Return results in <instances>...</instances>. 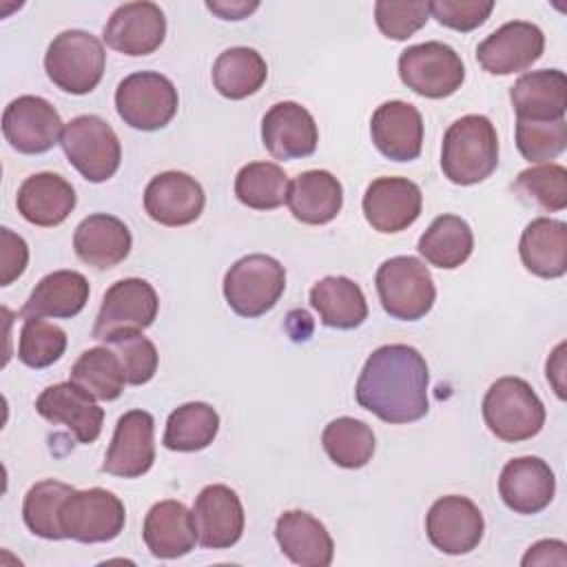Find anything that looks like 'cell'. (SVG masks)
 Segmentation results:
<instances>
[{
    "instance_id": "44",
    "label": "cell",
    "mask_w": 567,
    "mask_h": 567,
    "mask_svg": "<svg viewBox=\"0 0 567 567\" xmlns=\"http://www.w3.org/2000/svg\"><path fill=\"white\" fill-rule=\"evenodd\" d=\"M427 20H430V2H423V0L374 2V22L379 31L390 40L412 38L421 27H425Z\"/></svg>"
},
{
    "instance_id": "37",
    "label": "cell",
    "mask_w": 567,
    "mask_h": 567,
    "mask_svg": "<svg viewBox=\"0 0 567 567\" xmlns=\"http://www.w3.org/2000/svg\"><path fill=\"white\" fill-rule=\"evenodd\" d=\"M288 175L275 162H250L235 177L237 199L252 210H275L288 197Z\"/></svg>"
},
{
    "instance_id": "38",
    "label": "cell",
    "mask_w": 567,
    "mask_h": 567,
    "mask_svg": "<svg viewBox=\"0 0 567 567\" xmlns=\"http://www.w3.org/2000/svg\"><path fill=\"white\" fill-rule=\"evenodd\" d=\"M100 401H115L126 385L117 354L109 346L89 348L71 368V379Z\"/></svg>"
},
{
    "instance_id": "3",
    "label": "cell",
    "mask_w": 567,
    "mask_h": 567,
    "mask_svg": "<svg viewBox=\"0 0 567 567\" xmlns=\"http://www.w3.org/2000/svg\"><path fill=\"white\" fill-rule=\"evenodd\" d=\"M483 419L496 439L518 443L543 430L545 405L525 379L503 377L483 396Z\"/></svg>"
},
{
    "instance_id": "48",
    "label": "cell",
    "mask_w": 567,
    "mask_h": 567,
    "mask_svg": "<svg viewBox=\"0 0 567 567\" xmlns=\"http://www.w3.org/2000/svg\"><path fill=\"white\" fill-rule=\"evenodd\" d=\"M257 7H259V2H246V0L206 2V9L213 11V13H217L221 20H244V18H248Z\"/></svg>"
},
{
    "instance_id": "33",
    "label": "cell",
    "mask_w": 567,
    "mask_h": 567,
    "mask_svg": "<svg viewBox=\"0 0 567 567\" xmlns=\"http://www.w3.org/2000/svg\"><path fill=\"white\" fill-rule=\"evenodd\" d=\"M268 78V64L259 51L250 47H230L221 51L213 64V84L228 100L255 95Z\"/></svg>"
},
{
    "instance_id": "39",
    "label": "cell",
    "mask_w": 567,
    "mask_h": 567,
    "mask_svg": "<svg viewBox=\"0 0 567 567\" xmlns=\"http://www.w3.org/2000/svg\"><path fill=\"white\" fill-rule=\"evenodd\" d=\"M73 489L75 487L55 478L31 485L22 503V518L29 532L47 540H62L64 534L60 527V509Z\"/></svg>"
},
{
    "instance_id": "27",
    "label": "cell",
    "mask_w": 567,
    "mask_h": 567,
    "mask_svg": "<svg viewBox=\"0 0 567 567\" xmlns=\"http://www.w3.org/2000/svg\"><path fill=\"white\" fill-rule=\"evenodd\" d=\"M73 186L58 173H35L27 177L16 197L18 213L33 226L53 228L62 224L75 208Z\"/></svg>"
},
{
    "instance_id": "10",
    "label": "cell",
    "mask_w": 567,
    "mask_h": 567,
    "mask_svg": "<svg viewBox=\"0 0 567 567\" xmlns=\"http://www.w3.org/2000/svg\"><path fill=\"white\" fill-rule=\"evenodd\" d=\"M124 523V503L102 487L73 489L60 509L64 538L78 543H109L122 534Z\"/></svg>"
},
{
    "instance_id": "14",
    "label": "cell",
    "mask_w": 567,
    "mask_h": 567,
    "mask_svg": "<svg viewBox=\"0 0 567 567\" xmlns=\"http://www.w3.org/2000/svg\"><path fill=\"white\" fill-rule=\"evenodd\" d=\"M545 49L540 27L527 20H512L492 31L476 47V60L492 75H512L527 71Z\"/></svg>"
},
{
    "instance_id": "45",
    "label": "cell",
    "mask_w": 567,
    "mask_h": 567,
    "mask_svg": "<svg viewBox=\"0 0 567 567\" xmlns=\"http://www.w3.org/2000/svg\"><path fill=\"white\" fill-rule=\"evenodd\" d=\"M494 9L492 0H432L430 16L441 27L467 33L481 27Z\"/></svg>"
},
{
    "instance_id": "36",
    "label": "cell",
    "mask_w": 567,
    "mask_h": 567,
    "mask_svg": "<svg viewBox=\"0 0 567 567\" xmlns=\"http://www.w3.org/2000/svg\"><path fill=\"white\" fill-rule=\"evenodd\" d=\"M321 445L330 461L346 470H359L374 454V434L370 425L352 416H339L323 427Z\"/></svg>"
},
{
    "instance_id": "8",
    "label": "cell",
    "mask_w": 567,
    "mask_h": 567,
    "mask_svg": "<svg viewBox=\"0 0 567 567\" xmlns=\"http://www.w3.org/2000/svg\"><path fill=\"white\" fill-rule=\"evenodd\" d=\"M399 78L416 95L441 100L461 89L465 80V64L450 44L430 40L401 51Z\"/></svg>"
},
{
    "instance_id": "25",
    "label": "cell",
    "mask_w": 567,
    "mask_h": 567,
    "mask_svg": "<svg viewBox=\"0 0 567 567\" xmlns=\"http://www.w3.org/2000/svg\"><path fill=\"white\" fill-rule=\"evenodd\" d=\"M279 549L299 567H328L334 558V543L326 525L308 512H284L275 523Z\"/></svg>"
},
{
    "instance_id": "41",
    "label": "cell",
    "mask_w": 567,
    "mask_h": 567,
    "mask_svg": "<svg viewBox=\"0 0 567 567\" xmlns=\"http://www.w3.org/2000/svg\"><path fill=\"white\" fill-rule=\"evenodd\" d=\"M514 190L538 204L543 210L558 213L567 206V171L560 164L527 168L516 177Z\"/></svg>"
},
{
    "instance_id": "21",
    "label": "cell",
    "mask_w": 567,
    "mask_h": 567,
    "mask_svg": "<svg viewBox=\"0 0 567 567\" xmlns=\"http://www.w3.org/2000/svg\"><path fill=\"white\" fill-rule=\"evenodd\" d=\"M261 142L275 159H301L315 153L319 128L306 106L277 102L261 120Z\"/></svg>"
},
{
    "instance_id": "22",
    "label": "cell",
    "mask_w": 567,
    "mask_h": 567,
    "mask_svg": "<svg viewBox=\"0 0 567 567\" xmlns=\"http://www.w3.org/2000/svg\"><path fill=\"white\" fill-rule=\"evenodd\" d=\"M370 135L383 157L392 162H412L421 155L423 117L414 104L390 100L372 113Z\"/></svg>"
},
{
    "instance_id": "1",
    "label": "cell",
    "mask_w": 567,
    "mask_h": 567,
    "mask_svg": "<svg viewBox=\"0 0 567 567\" xmlns=\"http://www.w3.org/2000/svg\"><path fill=\"white\" fill-rule=\"evenodd\" d=\"M430 372L423 354L408 343L377 348L363 363L357 403L385 423H414L430 410Z\"/></svg>"
},
{
    "instance_id": "28",
    "label": "cell",
    "mask_w": 567,
    "mask_h": 567,
    "mask_svg": "<svg viewBox=\"0 0 567 567\" xmlns=\"http://www.w3.org/2000/svg\"><path fill=\"white\" fill-rule=\"evenodd\" d=\"M509 100L518 120H563L567 111V78L560 69L529 71L514 82Z\"/></svg>"
},
{
    "instance_id": "47",
    "label": "cell",
    "mask_w": 567,
    "mask_h": 567,
    "mask_svg": "<svg viewBox=\"0 0 567 567\" xmlns=\"http://www.w3.org/2000/svg\"><path fill=\"white\" fill-rule=\"evenodd\" d=\"M523 567L529 565H567V545L563 540H538L523 556Z\"/></svg>"
},
{
    "instance_id": "16",
    "label": "cell",
    "mask_w": 567,
    "mask_h": 567,
    "mask_svg": "<svg viewBox=\"0 0 567 567\" xmlns=\"http://www.w3.org/2000/svg\"><path fill=\"white\" fill-rule=\"evenodd\" d=\"M104 42L124 55L140 58L157 51L166 38V18L155 2H124L104 24Z\"/></svg>"
},
{
    "instance_id": "34",
    "label": "cell",
    "mask_w": 567,
    "mask_h": 567,
    "mask_svg": "<svg viewBox=\"0 0 567 567\" xmlns=\"http://www.w3.org/2000/svg\"><path fill=\"white\" fill-rule=\"evenodd\" d=\"M416 248L427 264L441 270H454L470 259L474 250V235L463 217L439 215L419 237Z\"/></svg>"
},
{
    "instance_id": "40",
    "label": "cell",
    "mask_w": 567,
    "mask_h": 567,
    "mask_svg": "<svg viewBox=\"0 0 567 567\" xmlns=\"http://www.w3.org/2000/svg\"><path fill=\"white\" fill-rule=\"evenodd\" d=\"M66 350V332L42 319V317H29L22 323L20 339H18V359L27 368H49L53 365Z\"/></svg>"
},
{
    "instance_id": "23",
    "label": "cell",
    "mask_w": 567,
    "mask_h": 567,
    "mask_svg": "<svg viewBox=\"0 0 567 567\" xmlns=\"http://www.w3.org/2000/svg\"><path fill=\"white\" fill-rule=\"evenodd\" d=\"M498 494L512 512L532 516L551 503L556 494V478L543 458L518 456L507 461L501 470Z\"/></svg>"
},
{
    "instance_id": "29",
    "label": "cell",
    "mask_w": 567,
    "mask_h": 567,
    "mask_svg": "<svg viewBox=\"0 0 567 567\" xmlns=\"http://www.w3.org/2000/svg\"><path fill=\"white\" fill-rule=\"evenodd\" d=\"M523 266L543 279H558L567 272V224L551 217L532 219L518 241Z\"/></svg>"
},
{
    "instance_id": "31",
    "label": "cell",
    "mask_w": 567,
    "mask_h": 567,
    "mask_svg": "<svg viewBox=\"0 0 567 567\" xmlns=\"http://www.w3.org/2000/svg\"><path fill=\"white\" fill-rule=\"evenodd\" d=\"M89 281L78 270H55L42 277L31 290L20 317L71 319L82 312L89 301Z\"/></svg>"
},
{
    "instance_id": "17",
    "label": "cell",
    "mask_w": 567,
    "mask_h": 567,
    "mask_svg": "<svg viewBox=\"0 0 567 567\" xmlns=\"http://www.w3.org/2000/svg\"><path fill=\"white\" fill-rule=\"evenodd\" d=\"M35 410L42 419L53 425H64L78 443H93L104 423V410L95 403V396L89 394L73 381L55 383L42 390L35 401Z\"/></svg>"
},
{
    "instance_id": "9",
    "label": "cell",
    "mask_w": 567,
    "mask_h": 567,
    "mask_svg": "<svg viewBox=\"0 0 567 567\" xmlns=\"http://www.w3.org/2000/svg\"><path fill=\"white\" fill-rule=\"evenodd\" d=\"M179 97L175 84L157 71L126 75L115 91L117 115L137 131L164 128L177 113Z\"/></svg>"
},
{
    "instance_id": "11",
    "label": "cell",
    "mask_w": 567,
    "mask_h": 567,
    "mask_svg": "<svg viewBox=\"0 0 567 567\" xmlns=\"http://www.w3.org/2000/svg\"><path fill=\"white\" fill-rule=\"evenodd\" d=\"M157 310V292L146 279H120L102 297L93 326V339L109 343L126 332H142L153 326Z\"/></svg>"
},
{
    "instance_id": "24",
    "label": "cell",
    "mask_w": 567,
    "mask_h": 567,
    "mask_svg": "<svg viewBox=\"0 0 567 567\" xmlns=\"http://www.w3.org/2000/svg\"><path fill=\"white\" fill-rule=\"evenodd\" d=\"M133 246L128 226L106 213L84 217L73 233L75 255L97 270H109L122 264Z\"/></svg>"
},
{
    "instance_id": "13",
    "label": "cell",
    "mask_w": 567,
    "mask_h": 567,
    "mask_svg": "<svg viewBox=\"0 0 567 567\" xmlns=\"http://www.w3.org/2000/svg\"><path fill=\"white\" fill-rule=\"evenodd\" d=\"M485 520L481 509L467 496H441L425 516V534L430 543L450 556L470 554L483 540Z\"/></svg>"
},
{
    "instance_id": "20",
    "label": "cell",
    "mask_w": 567,
    "mask_h": 567,
    "mask_svg": "<svg viewBox=\"0 0 567 567\" xmlns=\"http://www.w3.org/2000/svg\"><path fill=\"white\" fill-rule=\"evenodd\" d=\"M193 518L197 527V543L206 549H228L233 547L246 525L244 507L235 489L215 483L206 485L193 505Z\"/></svg>"
},
{
    "instance_id": "2",
    "label": "cell",
    "mask_w": 567,
    "mask_h": 567,
    "mask_svg": "<svg viewBox=\"0 0 567 567\" xmlns=\"http://www.w3.org/2000/svg\"><path fill=\"white\" fill-rule=\"evenodd\" d=\"M498 166V135L485 115H463L450 124L441 146V171L458 186L487 179Z\"/></svg>"
},
{
    "instance_id": "42",
    "label": "cell",
    "mask_w": 567,
    "mask_h": 567,
    "mask_svg": "<svg viewBox=\"0 0 567 567\" xmlns=\"http://www.w3.org/2000/svg\"><path fill=\"white\" fill-rule=\"evenodd\" d=\"M516 146L518 153L532 162L543 164L558 157L567 148V122H536L516 117Z\"/></svg>"
},
{
    "instance_id": "6",
    "label": "cell",
    "mask_w": 567,
    "mask_h": 567,
    "mask_svg": "<svg viewBox=\"0 0 567 567\" xmlns=\"http://www.w3.org/2000/svg\"><path fill=\"white\" fill-rule=\"evenodd\" d=\"M69 164L93 184L111 179L122 162V144L113 126L100 115H78L64 124L60 137Z\"/></svg>"
},
{
    "instance_id": "12",
    "label": "cell",
    "mask_w": 567,
    "mask_h": 567,
    "mask_svg": "<svg viewBox=\"0 0 567 567\" xmlns=\"http://www.w3.org/2000/svg\"><path fill=\"white\" fill-rule=\"evenodd\" d=\"M62 131L60 113L40 95H20L2 113L4 140L24 155L51 151L60 142Z\"/></svg>"
},
{
    "instance_id": "32",
    "label": "cell",
    "mask_w": 567,
    "mask_h": 567,
    "mask_svg": "<svg viewBox=\"0 0 567 567\" xmlns=\"http://www.w3.org/2000/svg\"><path fill=\"white\" fill-rule=\"evenodd\" d=\"M310 306L328 328L352 330L368 319V301L359 284L348 277H323L310 290Z\"/></svg>"
},
{
    "instance_id": "49",
    "label": "cell",
    "mask_w": 567,
    "mask_h": 567,
    "mask_svg": "<svg viewBox=\"0 0 567 567\" xmlns=\"http://www.w3.org/2000/svg\"><path fill=\"white\" fill-rule=\"evenodd\" d=\"M563 352H565V343H560V346L554 350L551 359L547 361V379L551 381V385H554V390H556V394H558L560 399H565V385H563L560 379H558V377H563V370H565Z\"/></svg>"
},
{
    "instance_id": "5",
    "label": "cell",
    "mask_w": 567,
    "mask_h": 567,
    "mask_svg": "<svg viewBox=\"0 0 567 567\" xmlns=\"http://www.w3.org/2000/svg\"><path fill=\"white\" fill-rule=\"evenodd\" d=\"M383 310L399 321L425 317L436 299V288L427 266L410 255L385 259L374 277Z\"/></svg>"
},
{
    "instance_id": "46",
    "label": "cell",
    "mask_w": 567,
    "mask_h": 567,
    "mask_svg": "<svg viewBox=\"0 0 567 567\" xmlns=\"http://www.w3.org/2000/svg\"><path fill=\"white\" fill-rule=\"evenodd\" d=\"M0 286L13 284L27 268L29 248L27 241L11 228H0Z\"/></svg>"
},
{
    "instance_id": "7",
    "label": "cell",
    "mask_w": 567,
    "mask_h": 567,
    "mask_svg": "<svg viewBox=\"0 0 567 567\" xmlns=\"http://www.w3.org/2000/svg\"><path fill=\"white\" fill-rule=\"evenodd\" d=\"M286 290V270L270 255H246L224 277V297L239 317H261L277 306Z\"/></svg>"
},
{
    "instance_id": "4",
    "label": "cell",
    "mask_w": 567,
    "mask_h": 567,
    "mask_svg": "<svg viewBox=\"0 0 567 567\" xmlns=\"http://www.w3.org/2000/svg\"><path fill=\"white\" fill-rule=\"evenodd\" d=\"M104 64L106 53L102 42L82 29L58 33L44 53L49 80L71 95L91 93L104 75Z\"/></svg>"
},
{
    "instance_id": "35",
    "label": "cell",
    "mask_w": 567,
    "mask_h": 567,
    "mask_svg": "<svg viewBox=\"0 0 567 567\" xmlns=\"http://www.w3.org/2000/svg\"><path fill=\"white\" fill-rule=\"evenodd\" d=\"M219 432V414L204 401H190L171 412L164 430V447L173 452H197L208 447Z\"/></svg>"
},
{
    "instance_id": "43",
    "label": "cell",
    "mask_w": 567,
    "mask_h": 567,
    "mask_svg": "<svg viewBox=\"0 0 567 567\" xmlns=\"http://www.w3.org/2000/svg\"><path fill=\"white\" fill-rule=\"evenodd\" d=\"M120 359L124 379L128 385H144L157 372V348L142 332H126L106 343Z\"/></svg>"
},
{
    "instance_id": "19",
    "label": "cell",
    "mask_w": 567,
    "mask_h": 567,
    "mask_svg": "<svg viewBox=\"0 0 567 567\" xmlns=\"http://www.w3.org/2000/svg\"><path fill=\"white\" fill-rule=\"evenodd\" d=\"M363 215L377 233H401L423 210V193L408 177H377L363 195Z\"/></svg>"
},
{
    "instance_id": "30",
    "label": "cell",
    "mask_w": 567,
    "mask_h": 567,
    "mask_svg": "<svg viewBox=\"0 0 567 567\" xmlns=\"http://www.w3.org/2000/svg\"><path fill=\"white\" fill-rule=\"evenodd\" d=\"M286 204L295 219L310 226L332 221L343 206L341 182L328 171H306L288 186Z\"/></svg>"
},
{
    "instance_id": "26",
    "label": "cell",
    "mask_w": 567,
    "mask_h": 567,
    "mask_svg": "<svg viewBox=\"0 0 567 567\" xmlns=\"http://www.w3.org/2000/svg\"><path fill=\"white\" fill-rule=\"evenodd\" d=\"M142 536L148 551L155 558L171 560V558L186 556L190 549H195V543H197V527H195L193 512L179 501H173V498L159 501L148 509L144 518Z\"/></svg>"
},
{
    "instance_id": "15",
    "label": "cell",
    "mask_w": 567,
    "mask_h": 567,
    "mask_svg": "<svg viewBox=\"0 0 567 567\" xmlns=\"http://www.w3.org/2000/svg\"><path fill=\"white\" fill-rule=\"evenodd\" d=\"M155 421L146 410H128L117 419L102 470L120 478L144 476L155 461Z\"/></svg>"
},
{
    "instance_id": "18",
    "label": "cell",
    "mask_w": 567,
    "mask_h": 567,
    "mask_svg": "<svg viewBox=\"0 0 567 567\" xmlns=\"http://www.w3.org/2000/svg\"><path fill=\"white\" fill-rule=\"evenodd\" d=\"M206 204L202 184L182 171L155 175L144 188V210L162 226L193 224Z\"/></svg>"
}]
</instances>
